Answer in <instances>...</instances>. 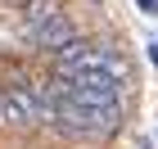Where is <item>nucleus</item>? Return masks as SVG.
<instances>
[{
	"instance_id": "obj_1",
	"label": "nucleus",
	"mask_w": 158,
	"mask_h": 149,
	"mask_svg": "<svg viewBox=\"0 0 158 149\" xmlns=\"http://www.w3.org/2000/svg\"><path fill=\"white\" fill-rule=\"evenodd\" d=\"M0 104H5V126L14 131H45L54 118V104L45 95V77H14L0 86Z\"/></svg>"
},
{
	"instance_id": "obj_2",
	"label": "nucleus",
	"mask_w": 158,
	"mask_h": 149,
	"mask_svg": "<svg viewBox=\"0 0 158 149\" xmlns=\"http://www.w3.org/2000/svg\"><path fill=\"white\" fill-rule=\"evenodd\" d=\"M122 113H127V109H95V104H77V99H63L59 109H54V118H50V126H45V131H54V136H63V140H81V145H95V140L118 136Z\"/></svg>"
},
{
	"instance_id": "obj_3",
	"label": "nucleus",
	"mask_w": 158,
	"mask_h": 149,
	"mask_svg": "<svg viewBox=\"0 0 158 149\" xmlns=\"http://www.w3.org/2000/svg\"><path fill=\"white\" fill-rule=\"evenodd\" d=\"M54 59V72L73 77V72H122L127 77V63H122V50L104 36H73Z\"/></svg>"
},
{
	"instance_id": "obj_4",
	"label": "nucleus",
	"mask_w": 158,
	"mask_h": 149,
	"mask_svg": "<svg viewBox=\"0 0 158 149\" xmlns=\"http://www.w3.org/2000/svg\"><path fill=\"white\" fill-rule=\"evenodd\" d=\"M68 99L95 104V109H127V77L122 72H73Z\"/></svg>"
},
{
	"instance_id": "obj_5",
	"label": "nucleus",
	"mask_w": 158,
	"mask_h": 149,
	"mask_svg": "<svg viewBox=\"0 0 158 149\" xmlns=\"http://www.w3.org/2000/svg\"><path fill=\"white\" fill-rule=\"evenodd\" d=\"M18 36H23L27 50L59 54V50L68 45L73 36H81V32H77V23H73L68 9H54V14H45V18H36V23H18Z\"/></svg>"
},
{
	"instance_id": "obj_6",
	"label": "nucleus",
	"mask_w": 158,
	"mask_h": 149,
	"mask_svg": "<svg viewBox=\"0 0 158 149\" xmlns=\"http://www.w3.org/2000/svg\"><path fill=\"white\" fill-rule=\"evenodd\" d=\"M145 54H149V68L158 72V41H149V45H145Z\"/></svg>"
},
{
	"instance_id": "obj_7",
	"label": "nucleus",
	"mask_w": 158,
	"mask_h": 149,
	"mask_svg": "<svg viewBox=\"0 0 158 149\" xmlns=\"http://www.w3.org/2000/svg\"><path fill=\"white\" fill-rule=\"evenodd\" d=\"M135 5H140V14H154L158 18V0H135Z\"/></svg>"
},
{
	"instance_id": "obj_8",
	"label": "nucleus",
	"mask_w": 158,
	"mask_h": 149,
	"mask_svg": "<svg viewBox=\"0 0 158 149\" xmlns=\"http://www.w3.org/2000/svg\"><path fill=\"white\" fill-rule=\"evenodd\" d=\"M135 145H140V149H158V140L154 136H135Z\"/></svg>"
},
{
	"instance_id": "obj_9",
	"label": "nucleus",
	"mask_w": 158,
	"mask_h": 149,
	"mask_svg": "<svg viewBox=\"0 0 158 149\" xmlns=\"http://www.w3.org/2000/svg\"><path fill=\"white\" fill-rule=\"evenodd\" d=\"M27 5H32V0H18V9H27Z\"/></svg>"
},
{
	"instance_id": "obj_10",
	"label": "nucleus",
	"mask_w": 158,
	"mask_h": 149,
	"mask_svg": "<svg viewBox=\"0 0 158 149\" xmlns=\"http://www.w3.org/2000/svg\"><path fill=\"white\" fill-rule=\"evenodd\" d=\"M0 126H5V104H0Z\"/></svg>"
},
{
	"instance_id": "obj_11",
	"label": "nucleus",
	"mask_w": 158,
	"mask_h": 149,
	"mask_svg": "<svg viewBox=\"0 0 158 149\" xmlns=\"http://www.w3.org/2000/svg\"><path fill=\"white\" fill-rule=\"evenodd\" d=\"M90 5H99V0H90Z\"/></svg>"
},
{
	"instance_id": "obj_12",
	"label": "nucleus",
	"mask_w": 158,
	"mask_h": 149,
	"mask_svg": "<svg viewBox=\"0 0 158 149\" xmlns=\"http://www.w3.org/2000/svg\"><path fill=\"white\" fill-rule=\"evenodd\" d=\"M154 140H158V136H154Z\"/></svg>"
}]
</instances>
